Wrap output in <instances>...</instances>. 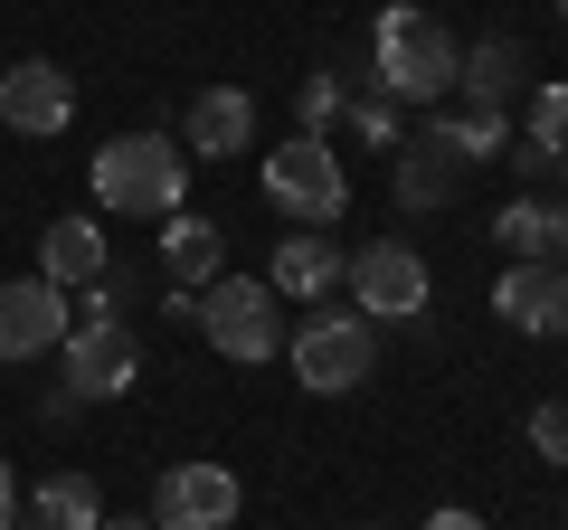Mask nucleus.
Instances as JSON below:
<instances>
[{
    "instance_id": "obj_1",
    "label": "nucleus",
    "mask_w": 568,
    "mask_h": 530,
    "mask_svg": "<svg viewBox=\"0 0 568 530\" xmlns=\"http://www.w3.org/2000/svg\"><path fill=\"white\" fill-rule=\"evenodd\" d=\"M455 67H465L455 29L436 20V10H417V0H398V10L369 29V85H379L388 104H436V95H455Z\"/></svg>"
},
{
    "instance_id": "obj_2",
    "label": "nucleus",
    "mask_w": 568,
    "mask_h": 530,
    "mask_svg": "<svg viewBox=\"0 0 568 530\" xmlns=\"http://www.w3.org/2000/svg\"><path fill=\"white\" fill-rule=\"evenodd\" d=\"M85 181H95V208H114V218H181L190 208V152L171 133H114L85 162Z\"/></svg>"
},
{
    "instance_id": "obj_3",
    "label": "nucleus",
    "mask_w": 568,
    "mask_h": 530,
    "mask_svg": "<svg viewBox=\"0 0 568 530\" xmlns=\"http://www.w3.org/2000/svg\"><path fill=\"white\" fill-rule=\"evenodd\" d=\"M284 360H294V379H304L313 398H342V388H361L369 360H379V323H369V313H323L313 304L304 332H284Z\"/></svg>"
},
{
    "instance_id": "obj_4",
    "label": "nucleus",
    "mask_w": 568,
    "mask_h": 530,
    "mask_svg": "<svg viewBox=\"0 0 568 530\" xmlns=\"http://www.w3.org/2000/svg\"><path fill=\"white\" fill-rule=\"evenodd\" d=\"M200 332L219 342V360H275L284 350V294L265 285V275H219V285L200 294Z\"/></svg>"
},
{
    "instance_id": "obj_5",
    "label": "nucleus",
    "mask_w": 568,
    "mask_h": 530,
    "mask_svg": "<svg viewBox=\"0 0 568 530\" xmlns=\"http://www.w3.org/2000/svg\"><path fill=\"white\" fill-rule=\"evenodd\" d=\"M265 200H275L294 227H332V218L351 208V171H342V152L313 143V133L275 143V152H265Z\"/></svg>"
},
{
    "instance_id": "obj_6",
    "label": "nucleus",
    "mask_w": 568,
    "mask_h": 530,
    "mask_svg": "<svg viewBox=\"0 0 568 530\" xmlns=\"http://www.w3.org/2000/svg\"><path fill=\"white\" fill-rule=\"evenodd\" d=\"M67 388L77 398H123V388L142 379V342L123 332V313H114V294H95V304L67 323Z\"/></svg>"
},
{
    "instance_id": "obj_7",
    "label": "nucleus",
    "mask_w": 568,
    "mask_h": 530,
    "mask_svg": "<svg viewBox=\"0 0 568 530\" xmlns=\"http://www.w3.org/2000/svg\"><path fill=\"white\" fill-rule=\"evenodd\" d=\"M342 285H351V304H361L369 323H417L426 313V256L398 246V237H369L361 256L342 265Z\"/></svg>"
},
{
    "instance_id": "obj_8",
    "label": "nucleus",
    "mask_w": 568,
    "mask_h": 530,
    "mask_svg": "<svg viewBox=\"0 0 568 530\" xmlns=\"http://www.w3.org/2000/svg\"><path fill=\"white\" fill-rule=\"evenodd\" d=\"M246 483L227 465H171L152 483V530H237Z\"/></svg>"
},
{
    "instance_id": "obj_9",
    "label": "nucleus",
    "mask_w": 568,
    "mask_h": 530,
    "mask_svg": "<svg viewBox=\"0 0 568 530\" xmlns=\"http://www.w3.org/2000/svg\"><path fill=\"white\" fill-rule=\"evenodd\" d=\"M0 123L10 133H67L77 123V77H67L58 58H20V67H0Z\"/></svg>"
},
{
    "instance_id": "obj_10",
    "label": "nucleus",
    "mask_w": 568,
    "mask_h": 530,
    "mask_svg": "<svg viewBox=\"0 0 568 530\" xmlns=\"http://www.w3.org/2000/svg\"><path fill=\"white\" fill-rule=\"evenodd\" d=\"M67 323H77V304H67L48 275H29V285H0V360H39V350H58Z\"/></svg>"
},
{
    "instance_id": "obj_11",
    "label": "nucleus",
    "mask_w": 568,
    "mask_h": 530,
    "mask_svg": "<svg viewBox=\"0 0 568 530\" xmlns=\"http://www.w3.org/2000/svg\"><path fill=\"white\" fill-rule=\"evenodd\" d=\"M246 143H256V95L246 85H200L181 114V152L190 162H237Z\"/></svg>"
},
{
    "instance_id": "obj_12",
    "label": "nucleus",
    "mask_w": 568,
    "mask_h": 530,
    "mask_svg": "<svg viewBox=\"0 0 568 530\" xmlns=\"http://www.w3.org/2000/svg\"><path fill=\"white\" fill-rule=\"evenodd\" d=\"M342 246H332V227H284V246H275V265H265V285L284 294V304H323L332 285H342Z\"/></svg>"
},
{
    "instance_id": "obj_13",
    "label": "nucleus",
    "mask_w": 568,
    "mask_h": 530,
    "mask_svg": "<svg viewBox=\"0 0 568 530\" xmlns=\"http://www.w3.org/2000/svg\"><path fill=\"white\" fill-rule=\"evenodd\" d=\"M493 313L511 332H568V265H503Z\"/></svg>"
},
{
    "instance_id": "obj_14",
    "label": "nucleus",
    "mask_w": 568,
    "mask_h": 530,
    "mask_svg": "<svg viewBox=\"0 0 568 530\" xmlns=\"http://www.w3.org/2000/svg\"><path fill=\"white\" fill-rule=\"evenodd\" d=\"M104 265H114V246H104L95 218H58V227L39 237V275H48L58 294H95V285H104Z\"/></svg>"
},
{
    "instance_id": "obj_15",
    "label": "nucleus",
    "mask_w": 568,
    "mask_h": 530,
    "mask_svg": "<svg viewBox=\"0 0 568 530\" xmlns=\"http://www.w3.org/2000/svg\"><path fill=\"white\" fill-rule=\"evenodd\" d=\"M162 265H171V285H181V294H209V285L227 275V237H219L209 218H190V208H181V218L162 227Z\"/></svg>"
},
{
    "instance_id": "obj_16",
    "label": "nucleus",
    "mask_w": 568,
    "mask_h": 530,
    "mask_svg": "<svg viewBox=\"0 0 568 530\" xmlns=\"http://www.w3.org/2000/svg\"><path fill=\"white\" fill-rule=\"evenodd\" d=\"M503 143H511L503 104H455V114L426 123V152H446V162H493Z\"/></svg>"
},
{
    "instance_id": "obj_17",
    "label": "nucleus",
    "mask_w": 568,
    "mask_h": 530,
    "mask_svg": "<svg viewBox=\"0 0 568 530\" xmlns=\"http://www.w3.org/2000/svg\"><path fill=\"white\" fill-rule=\"evenodd\" d=\"M20 530H104V502H95V483H85V473H48V483L29 492Z\"/></svg>"
},
{
    "instance_id": "obj_18",
    "label": "nucleus",
    "mask_w": 568,
    "mask_h": 530,
    "mask_svg": "<svg viewBox=\"0 0 568 530\" xmlns=\"http://www.w3.org/2000/svg\"><path fill=\"white\" fill-rule=\"evenodd\" d=\"M559 218H568V208H549V200H530V190H521V200H503L493 237L511 246V265H549V256H559Z\"/></svg>"
},
{
    "instance_id": "obj_19",
    "label": "nucleus",
    "mask_w": 568,
    "mask_h": 530,
    "mask_svg": "<svg viewBox=\"0 0 568 530\" xmlns=\"http://www.w3.org/2000/svg\"><path fill=\"white\" fill-rule=\"evenodd\" d=\"M521 133H530V152H540V162H568V77H540V85H530Z\"/></svg>"
},
{
    "instance_id": "obj_20",
    "label": "nucleus",
    "mask_w": 568,
    "mask_h": 530,
    "mask_svg": "<svg viewBox=\"0 0 568 530\" xmlns=\"http://www.w3.org/2000/svg\"><path fill=\"white\" fill-rule=\"evenodd\" d=\"M455 85H474V104H503L511 85H521V48H511V39H484L465 67H455Z\"/></svg>"
},
{
    "instance_id": "obj_21",
    "label": "nucleus",
    "mask_w": 568,
    "mask_h": 530,
    "mask_svg": "<svg viewBox=\"0 0 568 530\" xmlns=\"http://www.w3.org/2000/svg\"><path fill=\"white\" fill-rule=\"evenodd\" d=\"M446 171H455V162H446V152H426V143L398 152V200H407V208H436V200H446Z\"/></svg>"
},
{
    "instance_id": "obj_22",
    "label": "nucleus",
    "mask_w": 568,
    "mask_h": 530,
    "mask_svg": "<svg viewBox=\"0 0 568 530\" xmlns=\"http://www.w3.org/2000/svg\"><path fill=\"white\" fill-rule=\"evenodd\" d=\"M294 114H304V133L323 143L332 114H342V77H332V67H323V77H304V85H294Z\"/></svg>"
},
{
    "instance_id": "obj_23",
    "label": "nucleus",
    "mask_w": 568,
    "mask_h": 530,
    "mask_svg": "<svg viewBox=\"0 0 568 530\" xmlns=\"http://www.w3.org/2000/svg\"><path fill=\"white\" fill-rule=\"evenodd\" d=\"M530 446L568 473V398H540V408H530Z\"/></svg>"
},
{
    "instance_id": "obj_24",
    "label": "nucleus",
    "mask_w": 568,
    "mask_h": 530,
    "mask_svg": "<svg viewBox=\"0 0 568 530\" xmlns=\"http://www.w3.org/2000/svg\"><path fill=\"white\" fill-rule=\"evenodd\" d=\"M351 123H361V143H379V152H388V143H398V104H388V95H379V85H369V95H361V104H351Z\"/></svg>"
},
{
    "instance_id": "obj_25",
    "label": "nucleus",
    "mask_w": 568,
    "mask_h": 530,
    "mask_svg": "<svg viewBox=\"0 0 568 530\" xmlns=\"http://www.w3.org/2000/svg\"><path fill=\"white\" fill-rule=\"evenodd\" d=\"M426 530H493L484 511H465V502H446V511H426Z\"/></svg>"
},
{
    "instance_id": "obj_26",
    "label": "nucleus",
    "mask_w": 568,
    "mask_h": 530,
    "mask_svg": "<svg viewBox=\"0 0 568 530\" xmlns=\"http://www.w3.org/2000/svg\"><path fill=\"white\" fill-rule=\"evenodd\" d=\"M0 530H20V483H10V465H0Z\"/></svg>"
},
{
    "instance_id": "obj_27",
    "label": "nucleus",
    "mask_w": 568,
    "mask_h": 530,
    "mask_svg": "<svg viewBox=\"0 0 568 530\" xmlns=\"http://www.w3.org/2000/svg\"><path fill=\"white\" fill-rule=\"evenodd\" d=\"M104 530H152V511H104Z\"/></svg>"
},
{
    "instance_id": "obj_28",
    "label": "nucleus",
    "mask_w": 568,
    "mask_h": 530,
    "mask_svg": "<svg viewBox=\"0 0 568 530\" xmlns=\"http://www.w3.org/2000/svg\"><path fill=\"white\" fill-rule=\"evenodd\" d=\"M559 265H568V218H559Z\"/></svg>"
},
{
    "instance_id": "obj_29",
    "label": "nucleus",
    "mask_w": 568,
    "mask_h": 530,
    "mask_svg": "<svg viewBox=\"0 0 568 530\" xmlns=\"http://www.w3.org/2000/svg\"><path fill=\"white\" fill-rule=\"evenodd\" d=\"M417 10H426V0H417Z\"/></svg>"
},
{
    "instance_id": "obj_30",
    "label": "nucleus",
    "mask_w": 568,
    "mask_h": 530,
    "mask_svg": "<svg viewBox=\"0 0 568 530\" xmlns=\"http://www.w3.org/2000/svg\"><path fill=\"white\" fill-rule=\"evenodd\" d=\"M559 171H568V162H559Z\"/></svg>"
}]
</instances>
